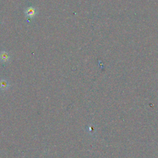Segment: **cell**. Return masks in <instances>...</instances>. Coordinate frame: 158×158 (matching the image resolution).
<instances>
[{
    "label": "cell",
    "instance_id": "cell-2",
    "mask_svg": "<svg viewBox=\"0 0 158 158\" xmlns=\"http://www.w3.org/2000/svg\"><path fill=\"white\" fill-rule=\"evenodd\" d=\"M10 56L9 53L6 50H2L0 52V62L2 64H6L9 62Z\"/></svg>",
    "mask_w": 158,
    "mask_h": 158
},
{
    "label": "cell",
    "instance_id": "cell-3",
    "mask_svg": "<svg viewBox=\"0 0 158 158\" xmlns=\"http://www.w3.org/2000/svg\"><path fill=\"white\" fill-rule=\"evenodd\" d=\"M9 83L6 79L0 80V89L2 91H6L9 88Z\"/></svg>",
    "mask_w": 158,
    "mask_h": 158
},
{
    "label": "cell",
    "instance_id": "cell-1",
    "mask_svg": "<svg viewBox=\"0 0 158 158\" xmlns=\"http://www.w3.org/2000/svg\"><path fill=\"white\" fill-rule=\"evenodd\" d=\"M24 14L29 19H33L38 14V10L35 7L29 6L25 9Z\"/></svg>",
    "mask_w": 158,
    "mask_h": 158
}]
</instances>
